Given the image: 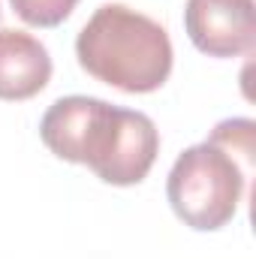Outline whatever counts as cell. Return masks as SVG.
I'll return each mask as SVG.
<instances>
[{"label":"cell","mask_w":256,"mask_h":259,"mask_svg":"<svg viewBox=\"0 0 256 259\" xmlns=\"http://www.w3.org/2000/svg\"><path fill=\"white\" fill-rule=\"evenodd\" d=\"M39 139L55 157L88 166L100 181L115 187L145 181L160 151V133L145 112L81 94L49 106L39 121Z\"/></svg>","instance_id":"cell-1"},{"label":"cell","mask_w":256,"mask_h":259,"mask_svg":"<svg viewBox=\"0 0 256 259\" xmlns=\"http://www.w3.org/2000/svg\"><path fill=\"white\" fill-rule=\"evenodd\" d=\"M253 133L256 124L250 118L220 121L202 145L187 148L175 160L166 196L184 226L214 232L235 217L247 184V166L232 154H244V160L253 163Z\"/></svg>","instance_id":"cell-2"},{"label":"cell","mask_w":256,"mask_h":259,"mask_svg":"<svg viewBox=\"0 0 256 259\" xmlns=\"http://www.w3.org/2000/svg\"><path fill=\"white\" fill-rule=\"evenodd\" d=\"M75 58L103 84L124 94H151L166 84L175 55L160 21L124 3H106L78 30Z\"/></svg>","instance_id":"cell-3"},{"label":"cell","mask_w":256,"mask_h":259,"mask_svg":"<svg viewBox=\"0 0 256 259\" xmlns=\"http://www.w3.org/2000/svg\"><path fill=\"white\" fill-rule=\"evenodd\" d=\"M184 30L208 58H241L256 46L253 0H187Z\"/></svg>","instance_id":"cell-4"},{"label":"cell","mask_w":256,"mask_h":259,"mask_svg":"<svg viewBox=\"0 0 256 259\" xmlns=\"http://www.w3.org/2000/svg\"><path fill=\"white\" fill-rule=\"evenodd\" d=\"M52 78L49 49L24 30H0V100H30Z\"/></svg>","instance_id":"cell-5"},{"label":"cell","mask_w":256,"mask_h":259,"mask_svg":"<svg viewBox=\"0 0 256 259\" xmlns=\"http://www.w3.org/2000/svg\"><path fill=\"white\" fill-rule=\"evenodd\" d=\"M15 15L30 27H58L66 21L78 0H9Z\"/></svg>","instance_id":"cell-6"}]
</instances>
